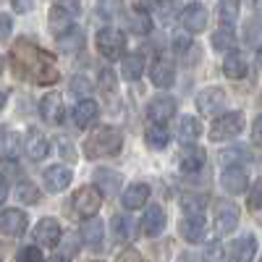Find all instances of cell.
I'll return each mask as SVG.
<instances>
[{"label":"cell","instance_id":"cell-1","mask_svg":"<svg viewBox=\"0 0 262 262\" xmlns=\"http://www.w3.org/2000/svg\"><path fill=\"white\" fill-rule=\"evenodd\" d=\"M11 66H13V74L18 79H27L34 84H55L60 76L53 55L37 45H32V42H27V39H18L13 45Z\"/></svg>","mask_w":262,"mask_h":262},{"label":"cell","instance_id":"cell-2","mask_svg":"<svg viewBox=\"0 0 262 262\" xmlns=\"http://www.w3.org/2000/svg\"><path fill=\"white\" fill-rule=\"evenodd\" d=\"M123 147V134L116 126H97L90 137L84 139V155L100 160L107 155H116V152Z\"/></svg>","mask_w":262,"mask_h":262},{"label":"cell","instance_id":"cell-3","mask_svg":"<svg viewBox=\"0 0 262 262\" xmlns=\"http://www.w3.org/2000/svg\"><path fill=\"white\" fill-rule=\"evenodd\" d=\"M242 128H244V113L242 111L215 116V121L210 126V139L212 142H228V139L238 137V131H242Z\"/></svg>","mask_w":262,"mask_h":262},{"label":"cell","instance_id":"cell-4","mask_svg":"<svg viewBox=\"0 0 262 262\" xmlns=\"http://www.w3.org/2000/svg\"><path fill=\"white\" fill-rule=\"evenodd\" d=\"M95 45H97L100 55L107 58V60H118V58L126 53V39H123V34H121L118 29H113V27L100 29L97 37H95Z\"/></svg>","mask_w":262,"mask_h":262},{"label":"cell","instance_id":"cell-5","mask_svg":"<svg viewBox=\"0 0 262 262\" xmlns=\"http://www.w3.org/2000/svg\"><path fill=\"white\" fill-rule=\"evenodd\" d=\"M226 105V90L223 86H207V90H202L200 95H196V107H200L202 116H217L223 111Z\"/></svg>","mask_w":262,"mask_h":262},{"label":"cell","instance_id":"cell-6","mask_svg":"<svg viewBox=\"0 0 262 262\" xmlns=\"http://www.w3.org/2000/svg\"><path fill=\"white\" fill-rule=\"evenodd\" d=\"M76 11H79L76 0H69V8H66V0H63V3H58V6H53V8H50V16H48V27H50V32H53L55 37L63 34L66 29L71 27V18H74Z\"/></svg>","mask_w":262,"mask_h":262},{"label":"cell","instance_id":"cell-7","mask_svg":"<svg viewBox=\"0 0 262 262\" xmlns=\"http://www.w3.org/2000/svg\"><path fill=\"white\" fill-rule=\"evenodd\" d=\"M102 205V191L97 186H81L76 194H74V210L79 215H95Z\"/></svg>","mask_w":262,"mask_h":262},{"label":"cell","instance_id":"cell-8","mask_svg":"<svg viewBox=\"0 0 262 262\" xmlns=\"http://www.w3.org/2000/svg\"><path fill=\"white\" fill-rule=\"evenodd\" d=\"M215 226L217 233H231L238 226V207L226 200H215Z\"/></svg>","mask_w":262,"mask_h":262},{"label":"cell","instance_id":"cell-9","mask_svg":"<svg viewBox=\"0 0 262 262\" xmlns=\"http://www.w3.org/2000/svg\"><path fill=\"white\" fill-rule=\"evenodd\" d=\"M60 223L55 221V217H42V221L37 223V228H34V242L39 244V247H48V249H53V247H58L60 244Z\"/></svg>","mask_w":262,"mask_h":262},{"label":"cell","instance_id":"cell-10","mask_svg":"<svg viewBox=\"0 0 262 262\" xmlns=\"http://www.w3.org/2000/svg\"><path fill=\"white\" fill-rule=\"evenodd\" d=\"M27 226H29V217H27L24 210L11 207V210L0 212V231H3L6 236H21L27 231Z\"/></svg>","mask_w":262,"mask_h":262},{"label":"cell","instance_id":"cell-11","mask_svg":"<svg viewBox=\"0 0 262 262\" xmlns=\"http://www.w3.org/2000/svg\"><path fill=\"white\" fill-rule=\"evenodd\" d=\"M181 24H184V29L191 32V34L205 32V29H207V8H205L202 3H189V6L184 8V13H181Z\"/></svg>","mask_w":262,"mask_h":262},{"label":"cell","instance_id":"cell-12","mask_svg":"<svg viewBox=\"0 0 262 262\" xmlns=\"http://www.w3.org/2000/svg\"><path fill=\"white\" fill-rule=\"evenodd\" d=\"M42 181H45V189L48 191L60 194V191L69 189V184L74 181V170L66 168V165H50L45 170V179H42Z\"/></svg>","mask_w":262,"mask_h":262},{"label":"cell","instance_id":"cell-13","mask_svg":"<svg viewBox=\"0 0 262 262\" xmlns=\"http://www.w3.org/2000/svg\"><path fill=\"white\" fill-rule=\"evenodd\" d=\"M149 81L160 86V90H168V86L176 81V69H173L170 58H158L149 69Z\"/></svg>","mask_w":262,"mask_h":262},{"label":"cell","instance_id":"cell-14","mask_svg":"<svg viewBox=\"0 0 262 262\" xmlns=\"http://www.w3.org/2000/svg\"><path fill=\"white\" fill-rule=\"evenodd\" d=\"M221 184H223V189L231 191V194H242V191H247V186H249V176H247V170H244L242 165H228V168L223 170V176H221Z\"/></svg>","mask_w":262,"mask_h":262},{"label":"cell","instance_id":"cell-15","mask_svg":"<svg viewBox=\"0 0 262 262\" xmlns=\"http://www.w3.org/2000/svg\"><path fill=\"white\" fill-rule=\"evenodd\" d=\"M24 152L32 158V160H42L50 152V142L48 137L42 134L39 128H29L27 131V137H24Z\"/></svg>","mask_w":262,"mask_h":262},{"label":"cell","instance_id":"cell-16","mask_svg":"<svg viewBox=\"0 0 262 262\" xmlns=\"http://www.w3.org/2000/svg\"><path fill=\"white\" fill-rule=\"evenodd\" d=\"M21 152H24V137H18L16 131L0 134V160L13 163V160L21 158Z\"/></svg>","mask_w":262,"mask_h":262},{"label":"cell","instance_id":"cell-17","mask_svg":"<svg viewBox=\"0 0 262 262\" xmlns=\"http://www.w3.org/2000/svg\"><path fill=\"white\" fill-rule=\"evenodd\" d=\"M181 236L186 238L189 244H194V242H200V238L205 236V228H207V221H205V215L202 212H191V215H186L184 221H181Z\"/></svg>","mask_w":262,"mask_h":262},{"label":"cell","instance_id":"cell-18","mask_svg":"<svg viewBox=\"0 0 262 262\" xmlns=\"http://www.w3.org/2000/svg\"><path fill=\"white\" fill-rule=\"evenodd\" d=\"M102 236H105V226L102 221H97L95 215H86L81 223V238L90 249H100L102 247Z\"/></svg>","mask_w":262,"mask_h":262},{"label":"cell","instance_id":"cell-19","mask_svg":"<svg viewBox=\"0 0 262 262\" xmlns=\"http://www.w3.org/2000/svg\"><path fill=\"white\" fill-rule=\"evenodd\" d=\"M173 113H176V100L165 97V95L155 97V100L149 102V107H147V116L152 121H158V123H168L173 118Z\"/></svg>","mask_w":262,"mask_h":262},{"label":"cell","instance_id":"cell-20","mask_svg":"<svg viewBox=\"0 0 262 262\" xmlns=\"http://www.w3.org/2000/svg\"><path fill=\"white\" fill-rule=\"evenodd\" d=\"M163 228H165V210L158 207V205H149L147 212H144V217H142V231H144V236H149V238H152V236H160Z\"/></svg>","mask_w":262,"mask_h":262},{"label":"cell","instance_id":"cell-21","mask_svg":"<svg viewBox=\"0 0 262 262\" xmlns=\"http://www.w3.org/2000/svg\"><path fill=\"white\" fill-rule=\"evenodd\" d=\"M39 116L45 118L48 123L58 126V123L63 121V100H60V95L42 97V102H39Z\"/></svg>","mask_w":262,"mask_h":262},{"label":"cell","instance_id":"cell-22","mask_svg":"<svg viewBox=\"0 0 262 262\" xmlns=\"http://www.w3.org/2000/svg\"><path fill=\"white\" fill-rule=\"evenodd\" d=\"M97 121V102L95 100H79L76 107H74V123L79 128H86V126H92Z\"/></svg>","mask_w":262,"mask_h":262},{"label":"cell","instance_id":"cell-23","mask_svg":"<svg viewBox=\"0 0 262 262\" xmlns=\"http://www.w3.org/2000/svg\"><path fill=\"white\" fill-rule=\"evenodd\" d=\"M247 71H249V66H247L244 55L236 53V50L231 48L228 55H226V60H223V74H226L228 79H244Z\"/></svg>","mask_w":262,"mask_h":262},{"label":"cell","instance_id":"cell-24","mask_svg":"<svg viewBox=\"0 0 262 262\" xmlns=\"http://www.w3.org/2000/svg\"><path fill=\"white\" fill-rule=\"evenodd\" d=\"M254 254H257V238L254 236L236 238L231 247V259H236V262H249V259H254Z\"/></svg>","mask_w":262,"mask_h":262},{"label":"cell","instance_id":"cell-25","mask_svg":"<svg viewBox=\"0 0 262 262\" xmlns=\"http://www.w3.org/2000/svg\"><path fill=\"white\" fill-rule=\"evenodd\" d=\"M147 200H149V186L147 184H131L123 191V207L126 210H139V207H144Z\"/></svg>","mask_w":262,"mask_h":262},{"label":"cell","instance_id":"cell-26","mask_svg":"<svg viewBox=\"0 0 262 262\" xmlns=\"http://www.w3.org/2000/svg\"><path fill=\"white\" fill-rule=\"evenodd\" d=\"M121 74H123V79H128V81H137L142 74H144V58L139 55V53H123V60H121Z\"/></svg>","mask_w":262,"mask_h":262},{"label":"cell","instance_id":"cell-27","mask_svg":"<svg viewBox=\"0 0 262 262\" xmlns=\"http://www.w3.org/2000/svg\"><path fill=\"white\" fill-rule=\"evenodd\" d=\"M95 186L102 191V194H116L118 191V186H121V173H116V170H107V168H100V170H95Z\"/></svg>","mask_w":262,"mask_h":262},{"label":"cell","instance_id":"cell-28","mask_svg":"<svg viewBox=\"0 0 262 262\" xmlns=\"http://www.w3.org/2000/svg\"><path fill=\"white\" fill-rule=\"evenodd\" d=\"M168 128H165V123H158V121H152L149 126H147V131H144V142H147V147L149 149H163L165 144H168Z\"/></svg>","mask_w":262,"mask_h":262},{"label":"cell","instance_id":"cell-29","mask_svg":"<svg viewBox=\"0 0 262 262\" xmlns=\"http://www.w3.org/2000/svg\"><path fill=\"white\" fill-rule=\"evenodd\" d=\"M205 149L202 147H194L191 142V149H184V155H181V170L184 173H196L202 165H205Z\"/></svg>","mask_w":262,"mask_h":262},{"label":"cell","instance_id":"cell-30","mask_svg":"<svg viewBox=\"0 0 262 262\" xmlns=\"http://www.w3.org/2000/svg\"><path fill=\"white\" fill-rule=\"evenodd\" d=\"M200 134H202V123H200V118L184 116L181 123H179V137H181V142H184V144H191L194 139H200Z\"/></svg>","mask_w":262,"mask_h":262},{"label":"cell","instance_id":"cell-31","mask_svg":"<svg viewBox=\"0 0 262 262\" xmlns=\"http://www.w3.org/2000/svg\"><path fill=\"white\" fill-rule=\"evenodd\" d=\"M126 27H128L131 34H149L152 18H149V13H144V11H131V13L126 16Z\"/></svg>","mask_w":262,"mask_h":262},{"label":"cell","instance_id":"cell-32","mask_svg":"<svg viewBox=\"0 0 262 262\" xmlns=\"http://www.w3.org/2000/svg\"><path fill=\"white\" fill-rule=\"evenodd\" d=\"M58 42H60V48L63 50H79L81 45H84V34H81V29H76V27H69L63 34H58Z\"/></svg>","mask_w":262,"mask_h":262},{"label":"cell","instance_id":"cell-33","mask_svg":"<svg viewBox=\"0 0 262 262\" xmlns=\"http://www.w3.org/2000/svg\"><path fill=\"white\" fill-rule=\"evenodd\" d=\"M244 42L252 50H262V21H247L244 27Z\"/></svg>","mask_w":262,"mask_h":262},{"label":"cell","instance_id":"cell-34","mask_svg":"<svg viewBox=\"0 0 262 262\" xmlns=\"http://www.w3.org/2000/svg\"><path fill=\"white\" fill-rule=\"evenodd\" d=\"M233 45H236L233 27H221L217 32H212V48L215 50H231Z\"/></svg>","mask_w":262,"mask_h":262},{"label":"cell","instance_id":"cell-35","mask_svg":"<svg viewBox=\"0 0 262 262\" xmlns=\"http://www.w3.org/2000/svg\"><path fill=\"white\" fill-rule=\"evenodd\" d=\"M113 231H116L118 238H123V242L134 238V233H137L134 221H131V217H126V215H116V217H113Z\"/></svg>","mask_w":262,"mask_h":262},{"label":"cell","instance_id":"cell-36","mask_svg":"<svg viewBox=\"0 0 262 262\" xmlns=\"http://www.w3.org/2000/svg\"><path fill=\"white\" fill-rule=\"evenodd\" d=\"M217 13H221V24L223 27H233L236 16H238V0H221Z\"/></svg>","mask_w":262,"mask_h":262},{"label":"cell","instance_id":"cell-37","mask_svg":"<svg viewBox=\"0 0 262 262\" xmlns=\"http://www.w3.org/2000/svg\"><path fill=\"white\" fill-rule=\"evenodd\" d=\"M100 86H102V92L107 95L111 92V100H118V84H116V74L113 71H102L100 74Z\"/></svg>","mask_w":262,"mask_h":262},{"label":"cell","instance_id":"cell-38","mask_svg":"<svg viewBox=\"0 0 262 262\" xmlns=\"http://www.w3.org/2000/svg\"><path fill=\"white\" fill-rule=\"evenodd\" d=\"M97 11H100L102 18H116V16L123 11V6H121V0H100Z\"/></svg>","mask_w":262,"mask_h":262},{"label":"cell","instance_id":"cell-39","mask_svg":"<svg viewBox=\"0 0 262 262\" xmlns=\"http://www.w3.org/2000/svg\"><path fill=\"white\" fill-rule=\"evenodd\" d=\"M18 200L27 202V205H37V202H39V191H37L32 184H21V186H18Z\"/></svg>","mask_w":262,"mask_h":262},{"label":"cell","instance_id":"cell-40","mask_svg":"<svg viewBox=\"0 0 262 262\" xmlns=\"http://www.w3.org/2000/svg\"><path fill=\"white\" fill-rule=\"evenodd\" d=\"M207 205V200L205 196H200V194H194V196H184V202H181V207L186 210V212H202V207Z\"/></svg>","mask_w":262,"mask_h":262},{"label":"cell","instance_id":"cell-41","mask_svg":"<svg viewBox=\"0 0 262 262\" xmlns=\"http://www.w3.org/2000/svg\"><path fill=\"white\" fill-rule=\"evenodd\" d=\"M71 90H74L76 95L86 97V95H90V90H92V84H90V79H86V76H74V79H71Z\"/></svg>","mask_w":262,"mask_h":262},{"label":"cell","instance_id":"cell-42","mask_svg":"<svg viewBox=\"0 0 262 262\" xmlns=\"http://www.w3.org/2000/svg\"><path fill=\"white\" fill-rule=\"evenodd\" d=\"M16 259H21V262H27V259L39 262L42 259V252H39V247H24V249L16 252Z\"/></svg>","mask_w":262,"mask_h":262},{"label":"cell","instance_id":"cell-43","mask_svg":"<svg viewBox=\"0 0 262 262\" xmlns=\"http://www.w3.org/2000/svg\"><path fill=\"white\" fill-rule=\"evenodd\" d=\"M262 207V179L254 181V189L249 191V210H259Z\"/></svg>","mask_w":262,"mask_h":262},{"label":"cell","instance_id":"cell-44","mask_svg":"<svg viewBox=\"0 0 262 262\" xmlns=\"http://www.w3.org/2000/svg\"><path fill=\"white\" fill-rule=\"evenodd\" d=\"M155 6H158V11L168 18V16H173L179 11V0H155Z\"/></svg>","mask_w":262,"mask_h":262},{"label":"cell","instance_id":"cell-45","mask_svg":"<svg viewBox=\"0 0 262 262\" xmlns=\"http://www.w3.org/2000/svg\"><path fill=\"white\" fill-rule=\"evenodd\" d=\"M11 29H13L11 16H8V13H0V39H6V37L11 34Z\"/></svg>","mask_w":262,"mask_h":262},{"label":"cell","instance_id":"cell-46","mask_svg":"<svg viewBox=\"0 0 262 262\" xmlns=\"http://www.w3.org/2000/svg\"><path fill=\"white\" fill-rule=\"evenodd\" d=\"M11 6H13L16 13H32L34 0H11Z\"/></svg>","mask_w":262,"mask_h":262},{"label":"cell","instance_id":"cell-47","mask_svg":"<svg viewBox=\"0 0 262 262\" xmlns=\"http://www.w3.org/2000/svg\"><path fill=\"white\" fill-rule=\"evenodd\" d=\"M205 259H223L221 244H217V242H210V244H207V249H205Z\"/></svg>","mask_w":262,"mask_h":262},{"label":"cell","instance_id":"cell-48","mask_svg":"<svg viewBox=\"0 0 262 262\" xmlns=\"http://www.w3.org/2000/svg\"><path fill=\"white\" fill-rule=\"evenodd\" d=\"M252 142L257 147H262V116L254 118V126H252Z\"/></svg>","mask_w":262,"mask_h":262},{"label":"cell","instance_id":"cell-49","mask_svg":"<svg viewBox=\"0 0 262 262\" xmlns=\"http://www.w3.org/2000/svg\"><path fill=\"white\" fill-rule=\"evenodd\" d=\"M6 196H8V181H6L3 176H0V205L6 202Z\"/></svg>","mask_w":262,"mask_h":262},{"label":"cell","instance_id":"cell-50","mask_svg":"<svg viewBox=\"0 0 262 262\" xmlns=\"http://www.w3.org/2000/svg\"><path fill=\"white\" fill-rule=\"evenodd\" d=\"M128 257H131V259H139V252H134V249H126V252H121V254H118V259H128Z\"/></svg>","mask_w":262,"mask_h":262},{"label":"cell","instance_id":"cell-51","mask_svg":"<svg viewBox=\"0 0 262 262\" xmlns=\"http://www.w3.org/2000/svg\"><path fill=\"white\" fill-rule=\"evenodd\" d=\"M249 6H252V11L257 16H262V0H249Z\"/></svg>","mask_w":262,"mask_h":262},{"label":"cell","instance_id":"cell-52","mask_svg":"<svg viewBox=\"0 0 262 262\" xmlns=\"http://www.w3.org/2000/svg\"><path fill=\"white\" fill-rule=\"evenodd\" d=\"M6 107V92H0V111Z\"/></svg>","mask_w":262,"mask_h":262},{"label":"cell","instance_id":"cell-53","mask_svg":"<svg viewBox=\"0 0 262 262\" xmlns=\"http://www.w3.org/2000/svg\"><path fill=\"white\" fill-rule=\"evenodd\" d=\"M0 71H3V58H0Z\"/></svg>","mask_w":262,"mask_h":262}]
</instances>
